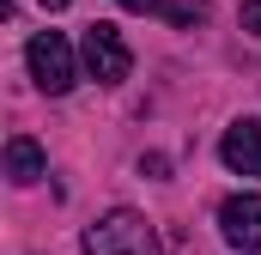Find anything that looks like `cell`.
<instances>
[{
    "mask_svg": "<svg viewBox=\"0 0 261 255\" xmlns=\"http://www.w3.org/2000/svg\"><path fill=\"white\" fill-rule=\"evenodd\" d=\"M43 6H49V12H61V6H73V0H43Z\"/></svg>",
    "mask_w": 261,
    "mask_h": 255,
    "instance_id": "10",
    "label": "cell"
},
{
    "mask_svg": "<svg viewBox=\"0 0 261 255\" xmlns=\"http://www.w3.org/2000/svg\"><path fill=\"white\" fill-rule=\"evenodd\" d=\"M219 158L231 176H261V116H237L219 140Z\"/></svg>",
    "mask_w": 261,
    "mask_h": 255,
    "instance_id": "4",
    "label": "cell"
},
{
    "mask_svg": "<svg viewBox=\"0 0 261 255\" xmlns=\"http://www.w3.org/2000/svg\"><path fill=\"white\" fill-rule=\"evenodd\" d=\"M116 6H128V12H152V6H164V0H116Z\"/></svg>",
    "mask_w": 261,
    "mask_h": 255,
    "instance_id": "9",
    "label": "cell"
},
{
    "mask_svg": "<svg viewBox=\"0 0 261 255\" xmlns=\"http://www.w3.org/2000/svg\"><path fill=\"white\" fill-rule=\"evenodd\" d=\"M243 31L261 37V0H243Z\"/></svg>",
    "mask_w": 261,
    "mask_h": 255,
    "instance_id": "8",
    "label": "cell"
},
{
    "mask_svg": "<svg viewBox=\"0 0 261 255\" xmlns=\"http://www.w3.org/2000/svg\"><path fill=\"white\" fill-rule=\"evenodd\" d=\"M24 67H31V79H37L43 97H67L73 79H79V55H73V43L61 31H37L31 49H24Z\"/></svg>",
    "mask_w": 261,
    "mask_h": 255,
    "instance_id": "2",
    "label": "cell"
},
{
    "mask_svg": "<svg viewBox=\"0 0 261 255\" xmlns=\"http://www.w3.org/2000/svg\"><path fill=\"white\" fill-rule=\"evenodd\" d=\"M79 249L85 255H164V243H158V231H152L146 213L116 207V213H103L97 225H85Z\"/></svg>",
    "mask_w": 261,
    "mask_h": 255,
    "instance_id": "1",
    "label": "cell"
},
{
    "mask_svg": "<svg viewBox=\"0 0 261 255\" xmlns=\"http://www.w3.org/2000/svg\"><path fill=\"white\" fill-rule=\"evenodd\" d=\"M219 231H225V243H237V249L249 255L261 249V194H231L225 207H219Z\"/></svg>",
    "mask_w": 261,
    "mask_h": 255,
    "instance_id": "5",
    "label": "cell"
},
{
    "mask_svg": "<svg viewBox=\"0 0 261 255\" xmlns=\"http://www.w3.org/2000/svg\"><path fill=\"white\" fill-rule=\"evenodd\" d=\"M43 170H49V164H43V146H37V140H24V134H18V140H6V176H12L18 189H24V183H37Z\"/></svg>",
    "mask_w": 261,
    "mask_h": 255,
    "instance_id": "6",
    "label": "cell"
},
{
    "mask_svg": "<svg viewBox=\"0 0 261 255\" xmlns=\"http://www.w3.org/2000/svg\"><path fill=\"white\" fill-rule=\"evenodd\" d=\"M206 6H213V0H164V18H170L176 31H189V24L206 18Z\"/></svg>",
    "mask_w": 261,
    "mask_h": 255,
    "instance_id": "7",
    "label": "cell"
},
{
    "mask_svg": "<svg viewBox=\"0 0 261 255\" xmlns=\"http://www.w3.org/2000/svg\"><path fill=\"white\" fill-rule=\"evenodd\" d=\"M79 61H85V73L97 79V85H122L128 79V43H122V31L116 24H85V37H79Z\"/></svg>",
    "mask_w": 261,
    "mask_h": 255,
    "instance_id": "3",
    "label": "cell"
}]
</instances>
